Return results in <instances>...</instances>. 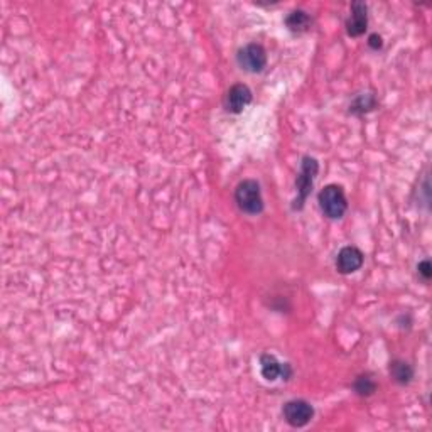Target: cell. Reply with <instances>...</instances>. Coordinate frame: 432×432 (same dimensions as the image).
Segmentation results:
<instances>
[{
	"label": "cell",
	"instance_id": "11",
	"mask_svg": "<svg viewBox=\"0 0 432 432\" xmlns=\"http://www.w3.org/2000/svg\"><path fill=\"white\" fill-rule=\"evenodd\" d=\"M390 377L392 380L397 382L399 385H409L414 378V368L404 360H394L390 363Z\"/></svg>",
	"mask_w": 432,
	"mask_h": 432
},
{
	"label": "cell",
	"instance_id": "15",
	"mask_svg": "<svg viewBox=\"0 0 432 432\" xmlns=\"http://www.w3.org/2000/svg\"><path fill=\"white\" fill-rule=\"evenodd\" d=\"M368 46H370L373 51H378V49H382V46H384L382 36L380 34H372L370 38H368Z\"/></svg>",
	"mask_w": 432,
	"mask_h": 432
},
{
	"label": "cell",
	"instance_id": "1",
	"mask_svg": "<svg viewBox=\"0 0 432 432\" xmlns=\"http://www.w3.org/2000/svg\"><path fill=\"white\" fill-rule=\"evenodd\" d=\"M235 202L238 210L245 215H260L264 211V198L260 184L255 179H245L238 183L235 189Z\"/></svg>",
	"mask_w": 432,
	"mask_h": 432
},
{
	"label": "cell",
	"instance_id": "7",
	"mask_svg": "<svg viewBox=\"0 0 432 432\" xmlns=\"http://www.w3.org/2000/svg\"><path fill=\"white\" fill-rule=\"evenodd\" d=\"M252 102V90L243 83L233 85L225 94V108L230 114H242Z\"/></svg>",
	"mask_w": 432,
	"mask_h": 432
},
{
	"label": "cell",
	"instance_id": "3",
	"mask_svg": "<svg viewBox=\"0 0 432 432\" xmlns=\"http://www.w3.org/2000/svg\"><path fill=\"white\" fill-rule=\"evenodd\" d=\"M319 206L324 216H328L330 220H340L343 218L348 208V201H346L343 188L338 186V184H328L321 189L318 196Z\"/></svg>",
	"mask_w": 432,
	"mask_h": 432
},
{
	"label": "cell",
	"instance_id": "5",
	"mask_svg": "<svg viewBox=\"0 0 432 432\" xmlns=\"http://www.w3.org/2000/svg\"><path fill=\"white\" fill-rule=\"evenodd\" d=\"M282 414H284V418H286L287 424L299 429V427L308 426L309 422L313 421L314 409H313V405L308 402V400L296 399V400H289V402L284 405Z\"/></svg>",
	"mask_w": 432,
	"mask_h": 432
},
{
	"label": "cell",
	"instance_id": "8",
	"mask_svg": "<svg viewBox=\"0 0 432 432\" xmlns=\"http://www.w3.org/2000/svg\"><path fill=\"white\" fill-rule=\"evenodd\" d=\"M368 26V7L364 2H353L350 9V17L346 19V33L351 38L364 34Z\"/></svg>",
	"mask_w": 432,
	"mask_h": 432
},
{
	"label": "cell",
	"instance_id": "6",
	"mask_svg": "<svg viewBox=\"0 0 432 432\" xmlns=\"http://www.w3.org/2000/svg\"><path fill=\"white\" fill-rule=\"evenodd\" d=\"M363 260H364L363 252L357 249V247L353 245L343 247L336 256V269L340 274L348 276V274H353L362 269Z\"/></svg>",
	"mask_w": 432,
	"mask_h": 432
},
{
	"label": "cell",
	"instance_id": "9",
	"mask_svg": "<svg viewBox=\"0 0 432 432\" xmlns=\"http://www.w3.org/2000/svg\"><path fill=\"white\" fill-rule=\"evenodd\" d=\"M260 370H262V377L267 382H276L277 378H284L289 380L291 377V367L287 363H281L274 355L265 353L260 357Z\"/></svg>",
	"mask_w": 432,
	"mask_h": 432
},
{
	"label": "cell",
	"instance_id": "4",
	"mask_svg": "<svg viewBox=\"0 0 432 432\" xmlns=\"http://www.w3.org/2000/svg\"><path fill=\"white\" fill-rule=\"evenodd\" d=\"M237 61L247 73H260L267 66V51L260 44L250 43L238 51Z\"/></svg>",
	"mask_w": 432,
	"mask_h": 432
},
{
	"label": "cell",
	"instance_id": "14",
	"mask_svg": "<svg viewBox=\"0 0 432 432\" xmlns=\"http://www.w3.org/2000/svg\"><path fill=\"white\" fill-rule=\"evenodd\" d=\"M417 270H418V276L424 279L426 282H429V279L432 277V270H431L429 260H422V262L417 265Z\"/></svg>",
	"mask_w": 432,
	"mask_h": 432
},
{
	"label": "cell",
	"instance_id": "2",
	"mask_svg": "<svg viewBox=\"0 0 432 432\" xmlns=\"http://www.w3.org/2000/svg\"><path fill=\"white\" fill-rule=\"evenodd\" d=\"M318 173H319V162L310 156L303 157V162H301V171H299V174H297V179H296L297 198L294 200L292 208L294 210L303 208L306 200H308L310 191H313L314 179H316Z\"/></svg>",
	"mask_w": 432,
	"mask_h": 432
},
{
	"label": "cell",
	"instance_id": "13",
	"mask_svg": "<svg viewBox=\"0 0 432 432\" xmlns=\"http://www.w3.org/2000/svg\"><path fill=\"white\" fill-rule=\"evenodd\" d=\"M355 392L360 395V397H370L377 392V384L372 377L362 375L355 380Z\"/></svg>",
	"mask_w": 432,
	"mask_h": 432
},
{
	"label": "cell",
	"instance_id": "10",
	"mask_svg": "<svg viewBox=\"0 0 432 432\" xmlns=\"http://www.w3.org/2000/svg\"><path fill=\"white\" fill-rule=\"evenodd\" d=\"M286 26L291 33H308L310 27H313V17L304 11H292L289 16L286 17Z\"/></svg>",
	"mask_w": 432,
	"mask_h": 432
},
{
	"label": "cell",
	"instance_id": "12",
	"mask_svg": "<svg viewBox=\"0 0 432 432\" xmlns=\"http://www.w3.org/2000/svg\"><path fill=\"white\" fill-rule=\"evenodd\" d=\"M377 107V98L372 93H362L350 105V112L355 115H363Z\"/></svg>",
	"mask_w": 432,
	"mask_h": 432
}]
</instances>
